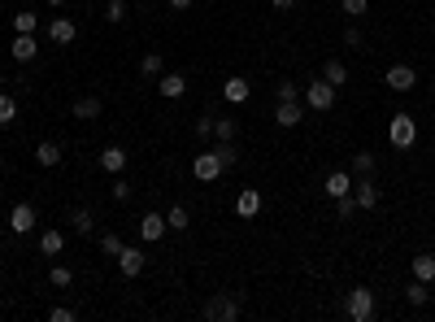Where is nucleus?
<instances>
[{
	"label": "nucleus",
	"mask_w": 435,
	"mask_h": 322,
	"mask_svg": "<svg viewBox=\"0 0 435 322\" xmlns=\"http://www.w3.org/2000/svg\"><path fill=\"white\" fill-rule=\"evenodd\" d=\"M344 314L352 322H370L375 318V292H370V287H352V292L344 296Z\"/></svg>",
	"instance_id": "nucleus-1"
},
{
	"label": "nucleus",
	"mask_w": 435,
	"mask_h": 322,
	"mask_svg": "<svg viewBox=\"0 0 435 322\" xmlns=\"http://www.w3.org/2000/svg\"><path fill=\"white\" fill-rule=\"evenodd\" d=\"M205 318L209 322H235L239 318V300L231 292H214V296L205 300Z\"/></svg>",
	"instance_id": "nucleus-2"
},
{
	"label": "nucleus",
	"mask_w": 435,
	"mask_h": 322,
	"mask_svg": "<svg viewBox=\"0 0 435 322\" xmlns=\"http://www.w3.org/2000/svg\"><path fill=\"white\" fill-rule=\"evenodd\" d=\"M388 139H392V149H413V139H418V122H413L409 114H392Z\"/></svg>",
	"instance_id": "nucleus-3"
},
{
	"label": "nucleus",
	"mask_w": 435,
	"mask_h": 322,
	"mask_svg": "<svg viewBox=\"0 0 435 322\" xmlns=\"http://www.w3.org/2000/svg\"><path fill=\"white\" fill-rule=\"evenodd\" d=\"M305 105L318 109V114H327V109H335V87L327 83V78H314V83L305 87Z\"/></svg>",
	"instance_id": "nucleus-4"
},
{
	"label": "nucleus",
	"mask_w": 435,
	"mask_h": 322,
	"mask_svg": "<svg viewBox=\"0 0 435 322\" xmlns=\"http://www.w3.org/2000/svg\"><path fill=\"white\" fill-rule=\"evenodd\" d=\"M191 174H196L201 183H214L227 174V166H222V157L218 153H196V161H191Z\"/></svg>",
	"instance_id": "nucleus-5"
},
{
	"label": "nucleus",
	"mask_w": 435,
	"mask_h": 322,
	"mask_svg": "<svg viewBox=\"0 0 435 322\" xmlns=\"http://www.w3.org/2000/svg\"><path fill=\"white\" fill-rule=\"evenodd\" d=\"M9 231L13 235H26V231H35V205H13L9 209Z\"/></svg>",
	"instance_id": "nucleus-6"
},
{
	"label": "nucleus",
	"mask_w": 435,
	"mask_h": 322,
	"mask_svg": "<svg viewBox=\"0 0 435 322\" xmlns=\"http://www.w3.org/2000/svg\"><path fill=\"white\" fill-rule=\"evenodd\" d=\"M166 231H170V227H166V214H153V209H148V214L139 218V239H148V244H157Z\"/></svg>",
	"instance_id": "nucleus-7"
},
{
	"label": "nucleus",
	"mask_w": 435,
	"mask_h": 322,
	"mask_svg": "<svg viewBox=\"0 0 435 322\" xmlns=\"http://www.w3.org/2000/svg\"><path fill=\"white\" fill-rule=\"evenodd\" d=\"M144 262H148V257H144V248H131V244H126V248L118 253V270H122L126 279H135L139 270H144Z\"/></svg>",
	"instance_id": "nucleus-8"
},
{
	"label": "nucleus",
	"mask_w": 435,
	"mask_h": 322,
	"mask_svg": "<svg viewBox=\"0 0 435 322\" xmlns=\"http://www.w3.org/2000/svg\"><path fill=\"white\" fill-rule=\"evenodd\" d=\"M322 192H327L331 201L348 196V192H352V174H348V170H331V174H327V183H322Z\"/></svg>",
	"instance_id": "nucleus-9"
},
{
	"label": "nucleus",
	"mask_w": 435,
	"mask_h": 322,
	"mask_svg": "<svg viewBox=\"0 0 435 322\" xmlns=\"http://www.w3.org/2000/svg\"><path fill=\"white\" fill-rule=\"evenodd\" d=\"M235 214H239V218H257V214H262V192H257V187H244V192L235 196Z\"/></svg>",
	"instance_id": "nucleus-10"
},
{
	"label": "nucleus",
	"mask_w": 435,
	"mask_h": 322,
	"mask_svg": "<svg viewBox=\"0 0 435 322\" xmlns=\"http://www.w3.org/2000/svg\"><path fill=\"white\" fill-rule=\"evenodd\" d=\"M48 40H53V44H74L78 40V26L70 18H53V22H48Z\"/></svg>",
	"instance_id": "nucleus-11"
},
{
	"label": "nucleus",
	"mask_w": 435,
	"mask_h": 322,
	"mask_svg": "<svg viewBox=\"0 0 435 322\" xmlns=\"http://www.w3.org/2000/svg\"><path fill=\"white\" fill-rule=\"evenodd\" d=\"M300 118H305V109H300L296 101H279V109H275V122L283 126V131H292V126H300Z\"/></svg>",
	"instance_id": "nucleus-12"
},
{
	"label": "nucleus",
	"mask_w": 435,
	"mask_h": 322,
	"mask_svg": "<svg viewBox=\"0 0 435 322\" xmlns=\"http://www.w3.org/2000/svg\"><path fill=\"white\" fill-rule=\"evenodd\" d=\"M9 53H13V61H35V53H40V40H35V35H13Z\"/></svg>",
	"instance_id": "nucleus-13"
},
{
	"label": "nucleus",
	"mask_w": 435,
	"mask_h": 322,
	"mask_svg": "<svg viewBox=\"0 0 435 322\" xmlns=\"http://www.w3.org/2000/svg\"><path fill=\"white\" fill-rule=\"evenodd\" d=\"M352 201H357V209H375V205H379V187H375V179H370V174H366L357 187H352Z\"/></svg>",
	"instance_id": "nucleus-14"
},
{
	"label": "nucleus",
	"mask_w": 435,
	"mask_h": 322,
	"mask_svg": "<svg viewBox=\"0 0 435 322\" xmlns=\"http://www.w3.org/2000/svg\"><path fill=\"white\" fill-rule=\"evenodd\" d=\"M101 170H105V174H122V170H126V149L109 144V149L101 153Z\"/></svg>",
	"instance_id": "nucleus-15"
},
{
	"label": "nucleus",
	"mask_w": 435,
	"mask_h": 322,
	"mask_svg": "<svg viewBox=\"0 0 435 322\" xmlns=\"http://www.w3.org/2000/svg\"><path fill=\"white\" fill-rule=\"evenodd\" d=\"M413 83H418L413 66H392V70H388V87H392V92H409Z\"/></svg>",
	"instance_id": "nucleus-16"
},
{
	"label": "nucleus",
	"mask_w": 435,
	"mask_h": 322,
	"mask_svg": "<svg viewBox=\"0 0 435 322\" xmlns=\"http://www.w3.org/2000/svg\"><path fill=\"white\" fill-rule=\"evenodd\" d=\"M101 96H78V101H74V118L78 122H92V118H101Z\"/></svg>",
	"instance_id": "nucleus-17"
},
{
	"label": "nucleus",
	"mask_w": 435,
	"mask_h": 322,
	"mask_svg": "<svg viewBox=\"0 0 435 322\" xmlns=\"http://www.w3.org/2000/svg\"><path fill=\"white\" fill-rule=\"evenodd\" d=\"M157 87H161V96H170V101H174V96H183V92H187V78H183V74H161V78H157Z\"/></svg>",
	"instance_id": "nucleus-18"
},
{
	"label": "nucleus",
	"mask_w": 435,
	"mask_h": 322,
	"mask_svg": "<svg viewBox=\"0 0 435 322\" xmlns=\"http://www.w3.org/2000/svg\"><path fill=\"white\" fill-rule=\"evenodd\" d=\"M413 279H423L427 287L435 283V257H431V253H423V257H413Z\"/></svg>",
	"instance_id": "nucleus-19"
},
{
	"label": "nucleus",
	"mask_w": 435,
	"mask_h": 322,
	"mask_svg": "<svg viewBox=\"0 0 435 322\" xmlns=\"http://www.w3.org/2000/svg\"><path fill=\"white\" fill-rule=\"evenodd\" d=\"M322 78H327L331 87H344L348 83V66L344 61H327V66H322Z\"/></svg>",
	"instance_id": "nucleus-20"
},
{
	"label": "nucleus",
	"mask_w": 435,
	"mask_h": 322,
	"mask_svg": "<svg viewBox=\"0 0 435 322\" xmlns=\"http://www.w3.org/2000/svg\"><path fill=\"white\" fill-rule=\"evenodd\" d=\"M222 96H227L231 105H239V101H248V78H227V87H222Z\"/></svg>",
	"instance_id": "nucleus-21"
},
{
	"label": "nucleus",
	"mask_w": 435,
	"mask_h": 322,
	"mask_svg": "<svg viewBox=\"0 0 435 322\" xmlns=\"http://www.w3.org/2000/svg\"><path fill=\"white\" fill-rule=\"evenodd\" d=\"M61 248H66V235H61V231H44L40 235V253L44 257H57Z\"/></svg>",
	"instance_id": "nucleus-22"
},
{
	"label": "nucleus",
	"mask_w": 435,
	"mask_h": 322,
	"mask_svg": "<svg viewBox=\"0 0 435 322\" xmlns=\"http://www.w3.org/2000/svg\"><path fill=\"white\" fill-rule=\"evenodd\" d=\"M35 161H40V166H57V161H61V144H53V139H44V144H40V149H35Z\"/></svg>",
	"instance_id": "nucleus-23"
},
{
	"label": "nucleus",
	"mask_w": 435,
	"mask_h": 322,
	"mask_svg": "<svg viewBox=\"0 0 435 322\" xmlns=\"http://www.w3.org/2000/svg\"><path fill=\"white\" fill-rule=\"evenodd\" d=\"M18 122V101L9 92H0V126H13Z\"/></svg>",
	"instance_id": "nucleus-24"
},
{
	"label": "nucleus",
	"mask_w": 435,
	"mask_h": 322,
	"mask_svg": "<svg viewBox=\"0 0 435 322\" xmlns=\"http://www.w3.org/2000/svg\"><path fill=\"white\" fill-rule=\"evenodd\" d=\"M139 74H144V78H161V74H166V61H161V53H148V57H144V61H139Z\"/></svg>",
	"instance_id": "nucleus-25"
},
{
	"label": "nucleus",
	"mask_w": 435,
	"mask_h": 322,
	"mask_svg": "<svg viewBox=\"0 0 435 322\" xmlns=\"http://www.w3.org/2000/svg\"><path fill=\"white\" fill-rule=\"evenodd\" d=\"M35 26H40V18L31 9H22V13H13V31H18V35H35Z\"/></svg>",
	"instance_id": "nucleus-26"
},
{
	"label": "nucleus",
	"mask_w": 435,
	"mask_h": 322,
	"mask_svg": "<svg viewBox=\"0 0 435 322\" xmlns=\"http://www.w3.org/2000/svg\"><path fill=\"white\" fill-rule=\"evenodd\" d=\"M427 296H431V292H427V283H423V279H413V283L405 287V300L413 305V310H423V305H427Z\"/></svg>",
	"instance_id": "nucleus-27"
},
{
	"label": "nucleus",
	"mask_w": 435,
	"mask_h": 322,
	"mask_svg": "<svg viewBox=\"0 0 435 322\" xmlns=\"http://www.w3.org/2000/svg\"><path fill=\"white\" fill-rule=\"evenodd\" d=\"M214 153L222 157V166H227V170H231L235 161H239V149H235V139H218V149H214Z\"/></svg>",
	"instance_id": "nucleus-28"
},
{
	"label": "nucleus",
	"mask_w": 435,
	"mask_h": 322,
	"mask_svg": "<svg viewBox=\"0 0 435 322\" xmlns=\"http://www.w3.org/2000/svg\"><path fill=\"white\" fill-rule=\"evenodd\" d=\"M352 170H357L361 179H366V174H375V153H352Z\"/></svg>",
	"instance_id": "nucleus-29"
},
{
	"label": "nucleus",
	"mask_w": 435,
	"mask_h": 322,
	"mask_svg": "<svg viewBox=\"0 0 435 322\" xmlns=\"http://www.w3.org/2000/svg\"><path fill=\"white\" fill-rule=\"evenodd\" d=\"M166 227H170V231H187V209H183V205H174L170 214H166Z\"/></svg>",
	"instance_id": "nucleus-30"
},
{
	"label": "nucleus",
	"mask_w": 435,
	"mask_h": 322,
	"mask_svg": "<svg viewBox=\"0 0 435 322\" xmlns=\"http://www.w3.org/2000/svg\"><path fill=\"white\" fill-rule=\"evenodd\" d=\"M48 283H53V287H70V283H74L70 266H53V270H48Z\"/></svg>",
	"instance_id": "nucleus-31"
},
{
	"label": "nucleus",
	"mask_w": 435,
	"mask_h": 322,
	"mask_svg": "<svg viewBox=\"0 0 435 322\" xmlns=\"http://www.w3.org/2000/svg\"><path fill=\"white\" fill-rule=\"evenodd\" d=\"M70 222H74V231H78V235H87V231L96 227V218H92V209H78V214H74Z\"/></svg>",
	"instance_id": "nucleus-32"
},
{
	"label": "nucleus",
	"mask_w": 435,
	"mask_h": 322,
	"mask_svg": "<svg viewBox=\"0 0 435 322\" xmlns=\"http://www.w3.org/2000/svg\"><path fill=\"white\" fill-rule=\"evenodd\" d=\"M235 131H239L235 118H218V122H214V135H218V139H235Z\"/></svg>",
	"instance_id": "nucleus-33"
},
{
	"label": "nucleus",
	"mask_w": 435,
	"mask_h": 322,
	"mask_svg": "<svg viewBox=\"0 0 435 322\" xmlns=\"http://www.w3.org/2000/svg\"><path fill=\"white\" fill-rule=\"evenodd\" d=\"M101 248H105L109 257H118V253H122L126 244H122V235H118V231H109V235H101Z\"/></svg>",
	"instance_id": "nucleus-34"
},
{
	"label": "nucleus",
	"mask_w": 435,
	"mask_h": 322,
	"mask_svg": "<svg viewBox=\"0 0 435 322\" xmlns=\"http://www.w3.org/2000/svg\"><path fill=\"white\" fill-rule=\"evenodd\" d=\"M275 101H300V87H296V83H287V78H283V83L275 87Z\"/></svg>",
	"instance_id": "nucleus-35"
},
{
	"label": "nucleus",
	"mask_w": 435,
	"mask_h": 322,
	"mask_svg": "<svg viewBox=\"0 0 435 322\" xmlns=\"http://www.w3.org/2000/svg\"><path fill=\"white\" fill-rule=\"evenodd\" d=\"M335 214H340V218H352V214H357V201H352V192L335 201Z\"/></svg>",
	"instance_id": "nucleus-36"
},
{
	"label": "nucleus",
	"mask_w": 435,
	"mask_h": 322,
	"mask_svg": "<svg viewBox=\"0 0 435 322\" xmlns=\"http://www.w3.org/2000/svg\"><path fill=\"white\" fill-rule=\"evenodd\" d=\"M78 314L70 310V305H57V310H48V322H74Z\"/></svg>",
	"instance_id": "nucleus-37"
},
{
	"label": "nucleus",
	"mask_w": 435,
	"mask_h": 322,
	"mask_svg": "<svg viewBox=\"0 0 435 322\" xmlns=\"http://www.w3.org/2000/svg\"><path fill=\"white\" fill-rule=\"evenodd\" d=\"M105 18H109V22H122V18H126V5H122V0H109Z\"/></svg>",
	"instance_id": "nucleus-38"
},
{
	"label": "nucleus",
	"mask_w": 435,
	"mask_h": 322,
	"mask_svg": "<svg viewBox=\"0 0 435 322\" xmlns=\"http://www.w3.org/2000/svg\"><path fill=\"white\" fill-rule=\"evenodd\" d=\"M114 201H131V183L118 179V174H114Z\"/></svg>",
	"instance_id": "nucleus-39"
},
{
	"label": "nucleus",
	"mask_w": 435,
	"mask_h": 322,
	"mask_svg": "<svg viewBox=\"0 0 435 322\" xmlns=\"http://www.w3.org/2000/svg\"><path fill=\"white\" fill-rule=\"evenodd\" d=\"M340 5H344V13H352V18H361V13H366V0H340Z\"/></svg>",
	"instance_id": "nucleus-40"
},
{
	"label": "nucleus",
	"mask_w": 435,
	"mask_h": 322,
	"mask_svg": "<svg viewBox=\"0 0 435 322\" xmlns=\"http://www.w3.org/2000/svg\"><path fill=\"white\" fill-rule=\"evenodd\" d=\"M344 44H348V48H361L366 40H361V31H357V26H348V31H344Z\"/></svg>",
	"instance_id": "nucleus-41"
},
{
	"label": "nucleus",
	"mask_w": 435,
	"mask_h": 322,
	"mask_svg": "<svg viewBox=\"0 0 435 322\" xmlns=\"http://www.w3.org/2000/svg\"><path fill=\"white\" fill-rule=\"evenodd\" d=\"M196 135H205V139L214 135V118H196Z\"/></svg>",
	"instance_id": "nucleus-42"
},
{
	"label": "nucleus",
	"mask_w": 435,
	"mask_h": 322,
	"mask_svg": "<svg viewBox=\"0 0 435 322\" xmlns=\"http://www.w3.org/2000/svg\"><path fill=\"white\" fill-rule=\"evenodd\" d=\"M191 5H196V0H170V9H179V13H183V9H191Z\"/></svg>",
	"instance_id": "nucleus-43"
},
{
	"label": "nucleus",
	"mask_w": 435,
	"mask_h": 322,
	"mask_svg": "<svg viewBox=\"0 0 435 322\" xmlns=\"http://www.w3.org/2000/svg\"><path fill=\"white\" fill-rule=\"evenodd\" d=\"M296 5V0H275V9H292Z\"/></svg>",
	"instance_id": "nucleus-44"
},
{
	"label": "nucleus",
	"mask_w": 435,
	"mask_h": 322,
	"mask_svg": "<svg viewBox=\"0 0 435 322\" xmlns=\"http://www.w3.org/2000/svg\"><path fill=\"white\" fill-rule=\"evenodd\" d=\"M48 5H53V9H61V5H66V0H48Z\"/></svg>",
	"instance_id": "nucleus-45"
},
{
	"label": "nucleus",
	"mask_w": 435,
	"mask_h": 322,
	"mask_svg": "<svg viewBox=\"0 0 435 322\" xmlns=\"http://www.w3.org/2000/svg\"><path fill=\"white\" fill-rule=\"evenodd\" d=\"M0 92H5V74H0Z\"/></svg>",
	"instance_id": "nucleus-46"
},
{
	"label": "nucleus",
	"mask_w": 435,
	"mask_h": 322,
	"mask_svg": "<svg viewBox=\"0 0 435 322\" xmlns=\"http://www.w3.org/2000/svg\"><path fill=\"white\" fill-rule=\"evenodd\" d=\"M144 5H148V0H144Z\"/></svg>",
	"instance_id": "nucleus-47"
}]
</instances>
